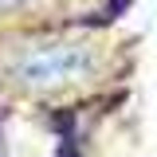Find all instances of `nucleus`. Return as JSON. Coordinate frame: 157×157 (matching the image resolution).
Here are the masks:
<instances>
[{
  "instance_id": "1",
  "label": "nucleus",
  "mask_w": 157,
  "mask_h": 157,
  "mask_svg": "<svg viewBox=\"0 0 157 157\" xmlns=\"http://www.w3.org/2000/svg\"><path fill=\"white\" fill-rule=\"evenodd\" d=\"M90 67H94V55L82 43H39L16 59V75L32 86H55L86 75Z\"/></svg>"
}]
</instances>
